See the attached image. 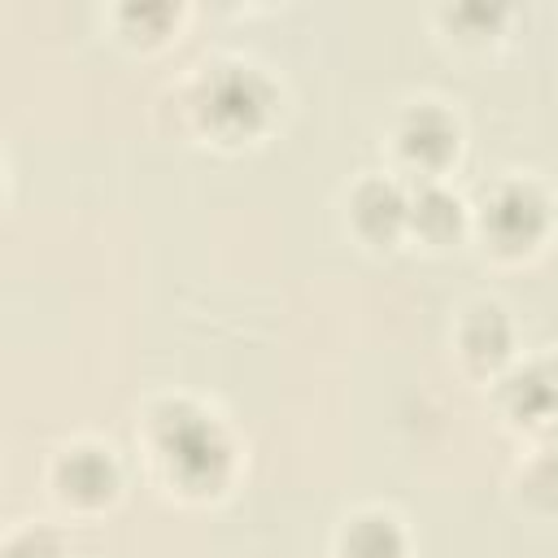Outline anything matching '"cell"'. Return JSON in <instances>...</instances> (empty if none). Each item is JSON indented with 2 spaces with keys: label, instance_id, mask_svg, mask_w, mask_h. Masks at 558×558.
Here are the masks:
<instances>
[{
  "label": "cell",
  "instance_id": "1",
  "mask_svg": "<svg viewBox=\"0 0 558 558\" xmlns=\"http://www.w3.org/2000/svg\"><path fill=\"white\" fill-rule=\"evenodd\" d=\"M157 440H161V449L170 458V471L183 484L209 488V484L222 480V471H227V440L192 405H166L157 414Z\"/></svg>",
  "mask_w": 558,
  "mask_h": 558
},
{
  "label": "cell",
  "instance_id": "2",
  "mask_svg": "<svg viewBox=\"0 0 558 558\" xmlns=\"http://www.w3.org/2000/svg\"><path fill=\"white\" fill-rule=\"evenodd\" d=\"M205 118L218 131H248L262 122L270 105V87L248 65H222L214 78H205Z\"/></svg>",
  "mask_w": 558,
  "mask_h": 558
},
{
  "label": "cell",
  "instance_id": "3",
  "mask_svg": "<svg viewBox=\"0 0 558 558\" xmlns=\"http://www.w3.org/2000/svg\"><path fill=\"white\" fill-rule=\"evenodd\" d=\"M545 227V201L536 187L527 183H501L488 201H484V231L493 235L497 248L514 253L527 248Z\"/></svg>",
  "mask_w": 558,
  "mask_h": 558
},
{
  "label": "cell",
  "instance_id": "4",
  "mask_svg": "<svg viewBox=\"0 0 558 558\" xmlns=\"http://www.w3.org/2000/svg\"><path fill=\"white\" fill-rule=\"evenodd\" d=\"M453 144H458V131H453V122H449L440 109L418 105V109L405 113V122H401V153H405L410 161H418V166H440V161L453 153Z\"/></svg>",
  "mask_w": 558,
  "mask_h": 558
},
{
  "label": "cell",
  "instance_id": "5",
  "mask_svg": "<svg viewBox=\"0 0 558 558\" xmlns=\"http://www.w3.org/2000/svg\"><path fill=\"white\" fill-rule=\"evenodd\" d=\"M506 405L519 418H549L558 410V366L536 362L506 379Z\"/></svg>",
  "mask_w": 558,
  "mask_h": 558
},
{
  "label": "cell",
  "instance_id": "6",
  "mask_svg": "<svg viewBox=\"0 0 558 558\" xmlns=\"http://www.w3.org/2000/svg\"><path fill=\"white\" fill-rule=\"evenodd\" d=\"M353 218H357V227H362L366 235L384 240V235H392V231L410 218V205H405V196H401L392 183L371 179V183H362L357 196H353Z\"/></svg>",
  "mask_w": 558,
  "mask_h": 558
},
{
  "label": "cell",
  "instance_id": "7",
  "mask_svg": "<svg viewBox=\"0 0 558 558\" xmlns=\"http://www.w3.org/2000/svg\"><path fill=\"white\" fill-rule=\"evenodd\" d=\"M57 480L70 497L78 501H100L109 488H113V462L100 453V449H74L61 458L57 466Z\"/></svg>",
  "mask_w": 558,
  "mask_h": 558
},
{
  "label": "cell",
  "instance_id": "8",
  "mask_svg": "<svg viewBox=\"0 0 558 558\" xmlns=\"http://www.w3.org/2000/svg\"><path fill=\"white\" fill-rule=\"evenodd\" d=\"M462 349H466V357L480 362V366L501 362L506 349H510V323H506V314L493 310V305L471 310V318L462 323Z\"/></svg>",
  "mask_w": 558,
  "mask_h": 558
},
{
  "label": "cell",
  "instance_id": "9",
  "mask_svg": "<svg viewBox=\"0 0 558 558\" xmlns=\"http://www.w3.org/2000/svg\"><path fill=\"white\" fill-rule=\"evenodd\" d=\"M401 532L388 514H362L344 532V558H397Z\"/></svg>",
  "mask_w": 558,
  "mask_h": 558
},
{
  "label": "cell",
  "instance_id": "10",
  "mask_svg": "<svg viewBox=\"0 0 558 558\" xmlns=\"http://www.w3.org/2000/svg\"><path fill=\"white\" fill-rule=\"evenodd\" d=\"M410 222H414L423 235L445 240V235L458 231V222H462V205H458V196H449L445 187H423V192L410 201Z\"/></svg>",
  "mask_w": 558,
  "mask_h": 558
},
{
  "label": "cell",
  "instance_id": "11",
  "mask_svg": "<svg viewBox=\"0 0 558 558\" xmlns=\"http://www.w3.org/2000/svg\"><path fill=\"white\" fill-rule=\"evenodd\" d=\"M4 558H57V545H52L48 532H26V536H17V541L9 545Z\"/></svg>",
  "mask_w": 558,
  "mask_h": 558
},
{
  "label": "cell",
  "instance_id": "12",
  "mask_svg": "<svg viewBox=\"0 0 558 558\" xmlns=\"http://www.w3.org/2000/svg\"><path fill=\"white\" fill-rule=\"evenodd\" d=\"M549 462H554V466H558V440H554V449H549Z\"/></svg>",
  "mask_w": 558,
  "mask_h": 558
}]
</instances>
